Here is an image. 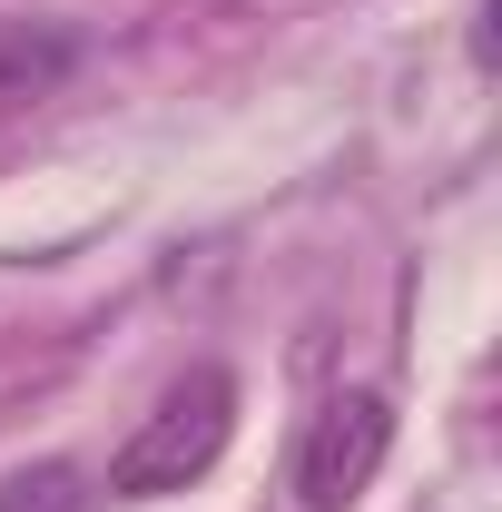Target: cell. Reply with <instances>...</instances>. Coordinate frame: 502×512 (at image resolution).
<instances>
[{"mask_svg":"<svg viewBox=\"0 0 502 512\" xmlns=\"http://www.w3.org/2000/svg\"><path fill=\"white\" fill-rule=\"evenodd\" d=\"M69 69H79V30L69 20H0V109L50 99Z\"/></svg>","mask_w":502,"mask_h":512,"instance_id":"3957f363","label":"cell"},{"mask_svg":"<svg viewBox=\"0 0 502 512\" xmlns=\"http://www.w3.org/2000/svg\"><path fill=\"white\" fill-rule=\"evenodd\" d=\"M227 434H237V375L227 365H188L128 424V444L109 453V493L119 503H168V493H188V483L217 473Z\"/></svg>","mask_w":502,"mask_h":512,"instance_id":"6da1fadb","label":"cell"},{"mask_svg":"<svg viewBox=\"0 0 502 512\" xmlns=\"http://www.w3.org/2000/svg\"><path fill=\"white\" fill-rule=\"evenodd\" d=\"M0 512H89V473L79 463H20V473H0Z\"/></svg>","mask_w":502,"mask_h":512,"instance_id":"277c9868","label":"cell"},{"mask_svg":"<svg viewBox=\"0 0 502 512\" xmlns=\"http://www.w3.org/2000/svg\"><path fill=\"white\" fill-rule=\"evenodd\" d=\"M384 453H394V394H375V384L325 394L315 424H306V444H296V503L306 512H355L375 493Z\"/></svg>","mask_w":502,"mask_h":512,"instance_id":"7a4b0ae2","label":"cell"}]
</instances>
